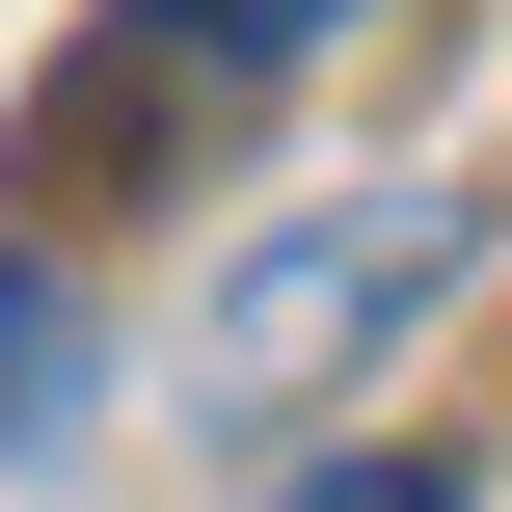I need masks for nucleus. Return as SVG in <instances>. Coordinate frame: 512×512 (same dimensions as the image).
<instances>
[{
  "label": "nucleus",
  "mask_w": 512,
  "mask_h": 512,
  "mask_svg": "<svg viewBox=\"0 0 512 512\" xmlns=\"http://www.w3.org/2000/svg\"><path fill=\"white\" fill-rule=\"evenodd\" d=\"M0 432H27V459L81 432V297H54V270H0Z\"/></svg>",
  "instance_id": "2"
},
{
  "label": "nucleus",
  "mask_w": 512,
  "mask_h": 512,
  "mask_svg": "<svg viewBox=\"0 0 512 512\" xmlns=\"http://www.w3.org/2000/svg\"><path fill=\"white\" fill-rule=\"evenodd\" d=\"M459 243H486L459 189H351V216H270V243L216 270V405H324L378 324H432V297H459Z\"/></svg>",
  "instance_id": "1"
},
{
  "label": "nucleus",
  "mask_w": 512,
  "mask_h": 512,
  "mask_svg": "<svg viewBox=\"0 0 512 512\" xmlns=\"http://www.w3.org/2000/svg\"><path fill=\"white\" fill-rule=\"evenodd\" d=\"M270 512H486L459 459H324V486H270Z\"/></svg>",
  "instance_id": "4"
},
{
  "label": "nucleus",
  "mask_w": 512,
  "mask_h": 512,
  "mask_svg": "<svg viewBox=\"0 0 512 512\" xmlns=\"http://www.w3.org/2000/svg\"><path fill=\"white\" fill-rule=\"evenodd\" d=\"M324 27H378V0H162L189 81H270V54H324Z\"/></svg>",
  "instance_id": "3"
}]
</instances>
